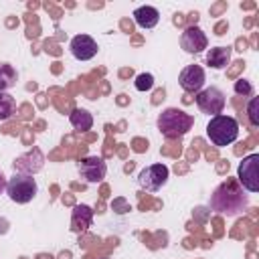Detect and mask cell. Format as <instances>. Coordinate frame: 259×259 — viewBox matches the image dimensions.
Listing matches in <instances>:
<instances>
[{
	"mask_svg": "<svg viewBox=\"0 0 259 259\" xmlns=\"http://www.w3.org/2000/svg\"><path fill=\"white\" fill-rule=\"evenodd\" d=\"M168 174H170V170H168L166 164H162V162L150 164V166H146V168L138 174V182H140V186H142L144 190L156 192V190H160V188L168 182Z\"/></svg>",
	"mask_w": 259,
	"mask_h": 259,
	"instance_id": "obj_6",
	"label": "cell"
},
{
	"mask_svg": "<svg viewBox=\"0 0 259 259\" xmlns=\"http://www.w3.org/2000/svg\"><path fill=\"white\" fill-rule=\"evenodd\" d=\"M247 117L253 127H259V97H251L247 105Z\"/></svg>",
	"mask_w": 259,
	"mask_h": 259,
	"instance_id": "obj_20",
	"label": "cell"
},
{
	"mask_svg": "<svg viewBox=\"0 0 259 259\" xmlns=\"http://www.w3.org/2000/svg\"><path fill=\"white\" fill-rule=\"evenodd\" d=\"M192 123V115L178 107H168L158 115V130L168 140H180L184 134H188Z\"/></svg>",
	"mask_w": 259,
	"mask_h": 259,
	"instance_id": "obj_2",
	"label": "cell"
},
{
	"mask_svg": "<svg viewBox=\"0 0 259 259\" xmlns=\"http://www.w3.org/2000/svg\"><path fill=\"white\" fill-rule=\"evenodd\" d=\"M91 221H93V210L87 204H77L73 208V217H71V231L83 233L91 227Z\"/></svg>",
	"mask_w": 259,
	"mask_h": 259,
	"instance_id": "obj_13",
	"label": "cell"
},
{
	"mask_svg": "<svg viewBox=\"0 0 259 259\" xmlns=\"http://www.w3.org/2000/svg\"><path fill=\"white\" fill-rule=\"evenodd\" d=\"M18 81V73L12 65L8 63H0V91H8L16 85Z\"/></svg>",
	"mask_w": 259,
	"mask_h": 259,
	"instance_id": "obj_17",
	"label": "cell"
},
{
	"mask_svg": "<svg viewBox=\"0 0 259 259\" xmlns=\"http://www.w3.org/2000/svg\"><path fill=\"white\" fill-rule=\"evenodd\" d=\"M77 168H79L81 178H83L85 182H89V184L101 182V180L105 178V174H107V164H105V160L99 158V156H87V158H83Z\"/></svg>",
	"mask_w": 259,
	"mask_h": 259,
	"instance_id": "obj_8",
	"label": "cell"
},
{
	"mask_svg": "<svg viewBox=\"0 0 259 259\" xmlns=\"http://www.w3.org/2000/svg\"><path fill=\"white\" fill-rule=\"evenodd\" d=\"M134 20L142 28H154L160 20V12L154 6H140L134 10Z\"/></svg>",
	"mask_w": 259,
	"mask_h": 259,
	"instance_id": "obj_14",
	"label": "cell"
},
{
	"mask_svg": "<svg viewBox=\"0 0 259 259\" xmlns=\"http://www.w3.org/2000/svg\"><path fill=\"white\" fill-rule=\"evenodd\" d=\"M206 138L214 146H219V148L233 144L239 138V123H237V119L231 117V115H225V113L212 115L210 121L206 123Z\"/></svg>",
	"mask_w": 259,
	"mask_h": 259,
	"instance_id": "obj_3",
	"label": "cell"
},
{
	"mask_svg": "<svg viewBox=\"0 0 259 259\" xmlns=\"http://www.w3.org/2000/svg\"><path fill=\"white\" fill-rule=\"evenodd\" d=\"M6 182H8V180H6V178H4V174L0 172V194L6 190Z\"/></svg>",
	"mask_w": 259,
	"mask_h": 259,
	"instance_id": "obj_23",
	"label": "cell"
},
{
	"mask_svg": "<svg viewBox=\"0 0 259 259\" xmlns=\"http://www.w3.org/2000/svg\"><path fill=\"white\" fill-rule=\"evenodd\" d=\"M237 180L247 192L259 190V154H249L237 168Z\"/></svg>",
	"mask_w": 259,
	"mask_h": 259,
	"instance_id": "obj_5",
	"label": "cell"
},
{
	"mask_svg": "<svg viewBox=\"0 0 259 259\" xmlns=\"http://www.w3.org/2000/svg\"><path fill=\"white\" fill-rule=\"evenodd\" d=\"M69 49H71V55L75 59H79V61H89V59H93L97 55V42L89 34H77V36H73Z\"/></svg>",
	"mask_w": 259,
	"mask_h": 259,
	"instance_id": "obj_11",
	"label": "cell"
},
{
	"mask_svg": "<svg viewBox=\"0 0 259 259\" xmlns=\"http://www.w3.org/2000/svg\"><path fill=\"white\" fill-rule=\"evenodd\" d=\"M180 47L190 53V55H196V53H202L206 47H208V38L206 34L202 32V28H198L196 24L184 28L182 36H180Z\"/></svg>",
	"mask_w": 259,
	"mask_h": 259,
	"instance_id": "obj_10",
	"label": "cell"
},
{
	"mask_svg": "<svg viewBox=\"0 0 259 259\" xmlns=\"http://www.w3.org/2000/svg\"><path fill=\"white\" fill-rule=\"evenodd\" d=\"M206 63L212 69H225L231 63V47H214L206 51Z\"/></svg>",
	"mask_w": 259,
	"mask_h": 259,
	"instance_id": "obj_15",
	"label": "cell"
},
{
	"mask_svg": "<svg viewBox=\"0 0 259 259\" xmlns=\"http://www.w3.org/2000/svg\"><path fill=\"white\" fill-rule=\"evenodd\" d=\"M134 85H136L138 91H150V89L154 87V75H152V73H140V75L136 77Z\"/></svg>",
	"mask_w": 259,
	"mask_h": 259,
	"instance_id": "obj_19",
	"label": "cell"
},
{
	"mask_svg": "<svg viewBox=\"0 0 259 259\" xmlns=\"http://www.w3.org/2000/svg\"><path fill=\"white\" fill-rule=\"evenodd\" d=\"M42 164H45L42 152H40L38 148H32V150H28L24 156H20V158L14 160V170H16L18 174H28V176H32L34 172H38V170L42 168Z\"/></svg>",
	"mask_w": 259,
	"mask_h": 259,
	"instance_id": "obj_12",
	"label": "cell"
},
{
	"mask_svg": "<svg viewBox=\"0 0 259 259\" xmlns=\"http://www.w3.org/2000/svg\"><path fill=\"white\" fill-rule=\"evenodd\" d=\"M103 259H109V257H103Z\"/></svg>",
	"mask_w": 259,
	"mask_h": 259,
	"instance_id": "obj_24",
	"label": "cell"
},
{
	"mask_svg": "<svg viewBox=\"0 0 259 259\" xmlns=\"http://www.w3.org/2000/svg\"><path fill=\"white\" fill-rule=\"evenodd\" d=\"M36 180L28 174H14L8 182H6V194L10 196L12 202H18V204H26L30 202L34 196H36Z\"/></svg>",
	"mask_w": 259,
	"mask_h": 259,
	"instance_id": "obj_4",
	"label": "cell"
},
{
	"mask_svg": "<svg viewBox=\"0 0 259 259\" xmlns=\"http://www.w3.org/2000/svg\"><path fill=\"white\" fill-rule=\"evenodd\" d=\"M115 206H119V210H117V212H127V210H130V204H127L123 198H117V200L113 202V208H115Z\"/></svg>",
	"mask_w": 259,
	"mask_h": 259,
	"instance_id": "obj_22",
	"label": "cell"
},
{
	"mask_svg": "<svg viewBox=\"0 0 259 259\" xmlns=\"http://www.w3.org/2000/svg\"><path fill=\"white\" fill-rule=\"evenodd\" d=\"M210 208L225 217H239L249 208V194L237 178H227L210 194Z\"/></svg>",
	"mask_w": 259,
	"mask_h": 259,
	"instance_id": "obj_1",
	"label": "cell"
},
{
	"mask_svg": "<svg viewBox=\"0 0 259 259\" xmlns=\"http://www.w3.org/2000/svg\"><path fill=\"white\" fill-rule=\"evenodd\" d=\"M225 103H227V97H225V93L219 87H206V89H200L196 93V105H198V109L202 113H208L210 117L223 113Z\"/></svg>",
	"mask_w": 259,
	"mask_h": 259,
	"instance_id": "obj_7",
	"label": "cell"
},
{
	"mask_svg": "<svg viewBox=\"0 0 259 259\" xmlns=\"http://www.w3.org/2000/svg\"><path fill=\"white\" fill-rule=\"evenodd\" d=\"M14 113H16V99L10 93L0 91V121L10 119Z\"/></svg>",
	"mask_w": 259,
	"mask_h": 259,
	"instance_id": "obj_18",
	"label": "cell"
},
{
	"mask_svg": "<svg viewBox=\"0 0 259 259\" xmlns=\"http://www.w3.org/2000/svg\"><path fill=\"white\" fill-rule=\"evenodd\" d=\"M204 81H206V75L200 65H186L178 77V83L186 93H198Z\"/></svg>",
	"mask_w": 259,
	"mask_h": 259,
	"instance_id": "obj_9",
	"label": "cell"
},
{
	"mask_svg": "<svg viewBox=\"0 0 259 259\" xmlns=\"http://www.w3.org/2000/svg\"><path fill=\"white\" fill-rule=\"evenodd\" d=\"M235 91L239 95H251L253 93V85L247 79H239V81H235Z\"/></svg>",
	"mask_w": 259,
	"mask_h": 259,
	"instance_id": "obj_21",
	"label": "cell"
},
{
	"mask_svg": "<svg viewBox=\"0 0 259 259\" xmlns=\"http://www.w3.org/2000/svg\"><path fill=\"white\" fill-rule=\"evenodd\" d=\"M69 121L77 132H87V130L93 127V115L87 109H81V107H77L69 113Z\"/></svg>",
	"mask_w": 259,
	"mask_h": 259,
	"instance_id": "obj_16",
	"label": "cell"
}]
</instances>
